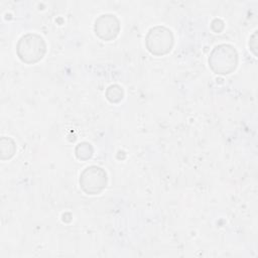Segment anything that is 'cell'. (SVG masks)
<instances>
[{"label": "cell", "mask_w": 258, "mask_h": 258, "mask_svg": "<svg viewBox=\"0 0 258 258\" xmlns=\"http://www.w3.org/2000/svg\"><path fill=\"white\" fill-rule=\"evenodd\" d=\"M46 52L44 39L36 33H26L22 35L16 45L18 57L27 64L38 62Z\"/></svg>", "instance_id": "2"}, {"label": "cell", "mask_w": 258, "mask_h": 258, "mask_svg": "<svg viewBox=\"0 0 258 258\" xmlns=\"http://www.w3.org/2000/svg\"><path fill=\"white\" fill-rule=\"evenodd\" d=\"M79 182L82 190L87 195H98L106 188L108 177L102 167L91 165L81 172Z\"/></svg>", "instance_id": "4"}, {"label": "cell", "mask_w": 258, "mask_h": 258, "mask_svg": "<svg viewBox=\"0 0 258 258\" xmlns=\"http://www.w3.org/2000/svg\"><path fill=\"white\" fill-rule=\"evenodd\" d=\"M209 66L217 75H229L238 66V52L231 44H219L211 51Z\"/></svg>", "instance_id": "1"}, {"label": "cell", "mask_w": 258, "mask_h": 258, "mask_svg": "<svg viewBox=\"0 0 258 258\" xmlns=\"http://www.w3.org/2000/svg\"><path fill=\"white\" fill-rule=\"evenodd\" d=\"M145 45L148 51L160 56L168 53L173 46V34L165 26H154L150 28L145 37Z\"/></svg>", "instance_id": "3"}, {"label": "cell", "mask_w": 258, "mask_h": 258, "mask_svg": "<svg viewBox=\"0 0 258 258\" xmlns=\"http://www.w3.org/2000/svg\"><path fill=\"white\" fill-rule=\"evenodd\" d=\"M76 156L81 160H87L93 155L92 145L88 142H82L76 147Z\"/></svg>", "instance_id": "7"}, {"label": "cell", "mask_w": 258, "mask_h": 258, "mask_svg": "<svg viewBox=\"0 0 258 258\" xmlns=\"http://www.w3.org/2000/svg\"><path fill=\"white\" fill-rule=\"evenodd\" d=\"M123 89L118 85L110 86L106 91V98L111 103H118L123 99Z\"/></svg>", "instance_id": "6"}, {"label": "cell", "mask_w": 258, "mask_h": 258, "mask_svg": "<svg viewBox=\"0 0 258 258\" xmlns=\"http://www.w3.org/2000/svg\"><path fill=\"white\" fill-rule=\"evenodd\" d=\"M94 30L99 38L110 41L118 35L120 22L114 14H102L95 20Z\"/></svg>", "instance_id": "5"}]
</instances>
